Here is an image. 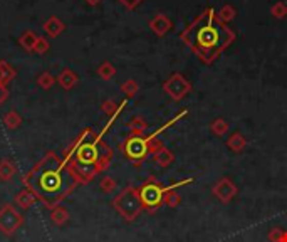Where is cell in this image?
<instances>
[{"instance_id":"cell-1","label":"cell","mask_w":287,"mask_h":242,"mask_svg":"<svg viewBox=\"0 0 287 242\" xmlns=\"http://www.w3.org/2000/svg\"><path fill=\"white\" fill-rule=\"evenodd\" d=\"M22 182L49 209L60 205V202L79 185V180L66 165V162L54 153H47L22 178Z\"/></svg>"},{"instance_id":"cell-2","label":"cell","mask_w":287,"mask_h":242,"mask_svg":"<svg viewBox=\"0 0 287 242\" xmlns=\"http://www.w3.org/2000/svg\"><path fill=\"white\" fill-rule=\"evenodd\" d=\"M180 39L197 54L205 64H212L229 49L235 41V32L223 24L217 15V10L207 7L195 21L180 34Z\"/></svg>"},{"instance_id":"cell-3","label":"cell","mask_w":287,"mask_h":242,"mask_svg":"<svg viewBox=\"0 0 287 242\" xmlns=\"http://www.w3.org/2000/svg\"><path fill=\"white\" fill-rule=\"evenodd\" d=\"M113 150L102 142L101 135L86 130L69 147L66 153V165L76 175L79 184H89L97 173L105 172L111 165Z\"/></svg>"},{"instance_id":"cell-4","label":"cell","mask_w":287,"mask_h":242,"mask_svg":"<svg viewBox=\"0 0 287 242\" xmlns=\"http://www.w3.org/2000/svg\"><path fill=\"white\" fill-rule=\"evenodd\" d=\"M113 207L126 222H133L143 212V205L139 200L138 189L134 185H126L118 195L113 198Z\"/></svg>"},{"instance_id":"cell-5","label":"cell","mask_w":287,"mask_h":242,"mask_svg":"<svg viewBox=\"0 0 287 242\" xmlns=\"http://www.w3.org/2000/svg\"><path fill=\"white\" fill-rule=\"evenodd\" d=\"M138 195H139V200H141L143 210L153 214V212H156L163 205L165 187L151 175V177H148L138 187Z\"/></svg>"},{"instance_id":"cell-6","label":"cell","mask_w":287,"mask_h":242,"mask_svg":"<svg viewBox=\"0 0 287 242\" xmlns=\"http://www.w3.org/2000/svg\"><path fill=\"white\" fill-rule=\"evenodd\" d=\"M155 133H151L150 136H136V135H130L126 140L121 143V151L126 155V158L130 160L134 167H139L141 163L146 160V156L150 155L148 147L150 142L155 140Z\"/></svg>"},{"instance_id":"cell-7","label":"cell","mask_w":287,"mask_h":242,"mask_svg":"<svg viewBox=\"0 0 287 242\" xmlns=\"http://www.w3.org/2000/svg\"><path fill=\"white\" fill-rule=\"evenodd\" d=\"M192 83L187 79L185 76L180 72H173L167 81L163 83V91L167 93L173 101L185 99L188 94L192 93Z\"/></svg>"},{"instance_id":"cell-8","label":"cell","mask_w":287,"mask_h":242,"mask_svg":"<svg viewBox=\"0 0 287 242\" xmlns=\"http://www.w3.org/2000/svg\"><path fill=\"white\" fill-rule=\"evenodd\" d=\"M24 224V217L12 204H5L0 209V232L4 235H14Z\"/></svg>"},{"instance_id":"cell-9","label":"cell","mask_w":287,"mask_h":242,"mask_svg":"<svg viewBox=\"0 0 287 242\" xmlns=\"http://www.w3.org/2000/svg\"><path fill=\"white\" fill-rule=\"evenodd\" d=\"M212 193L218 202L230 204L237 197V193H239V187H237V184L232 178L222 177L220 180H217L215 184H213Z\"/></svg>"},{"instance_id":"cell-10","label":"cell","mask_w":287,"mask_h":242,"mask_svg":"<svg viewBox=\"0 0 287 242\" xmlns=\"http://www.w3.org/2000/svg\"><path fill=\"white\" fill-rule=\"evenodd\" d=\"M150 29L153 30L158 37H163V35H167L170 30L173 29V22L170 21L168 15L158 14V15H155L153 19L150 21Z\"/></svg>"},{"instance_id":"cell-11","label":"cell","mask_w":287,"mask_h":242,"mask_svg":"<svg viewBox=\"0 0 287 242\" xmlns=\"http://www.w3.org/2000/svg\"><path fill=\"white\" fill-rule=\"evenodd\" d=\"M39 198L35 197V193L30 190V189H24V190H20L19 193H17L15 195V205L19 209H22V210H27V209H30L32 207V205L37 202Z\"/></svg>"},{"instance_id":"cell-12","label":"cell","mask_w":287,"mask_h":242,"mask_svg":"<svg viewBox=\"0 0 287 242\" xmlns=\"http://www.w3.org/2000/svg\"><path fill=\"white\" fill-rule=\"evenodd\" d=\"M227 148L230 151H234V153H242L247 148V138L240 131H234L227 138Z\"/></svg>"},{"instance_id":"cell-13","label":"cell","mask_w":287,"mask_h":242,"mask_svg":"<svg viewBox=\"0 0 287 242\" xmlns=\"http://www.w3.org/2000/svg\"><path fill=\"white\" fill-rule=\"evenodd\" d=\"M153 160H155V163L158 167H161V168H167V167H170L172 165V163L175 162V153L170 148H167V147H163V148H160L156 151V153L153 155Z\"/></svg>"},{"instance_id":"cell-14","label":"cell","mask_w":287,"mask_h":242,"mask_svg":"<svg viewBox=\"0 0 287 242\" xmlns=\"http://www.w3.org/2000/svg\"><path fill=\"white\" fill-rule=\"evenodd\" d=\"M69 220V210L63 205H56L54 209H51V222H54L56 226H64V224Z\"/></svg>"},{"instance_id":"cell-15","label":"cell","mask_w":287,"mask_h":242,"mask_svg":"<svg viewBox=\"0 0 287 242\" xmlns=\"http://www.w3.org/2000/svg\"><path fill=\"white\" fill-rule=\"evenodd\" d=\"M15 173H17V167L14 165V162H10L7 158L0 162V180L10 182L12 178H14Z\"/></svg>"},{"instance_id":"cell-16","label":"cell","mask_w":287,"mask_h":242,"mask_svg":"<svg viewBox=\"0 0 287 242\" xmlns=\"http://www.w3.org/2000/svg\"><path fill=\"white\" fill-rule=\"evenodd\" d=\"M128 128L131 130V135H136V136H143L145 131L148 130V123L145 121V118L141 116H134L130 123H128Z\"/></svg>"},{"instance_id":"cell-17","label":"cell","mask_w":287,"mask_h":242,"mask_svg":"<svg viewBox=\"0 0 287 242\" xmlns=\"http://www.w3.org/2000/svg\"><path fill=\"white\" fill-rule=\"evenodd\" d=\"M230 130V125H229V121L227 119H223V118H215L210 123V131L213 133L215 136H223V135H227Z\"/></svg>"},{"instance_id":"cell-18","label":"cell","mask_w":287,"mask_h":242,"mask_svg":"<svg viewBox=\"0 0 287 242\" xmlns=\"http://www.w3.org/2000/svg\"><path fill=\"white\" fill-rule=\"evenodd\" d=\"M217 15H218V19H220L223 24H229V22H232L237 17V9L234 7V5L225 4L223 7L217 12Z\"/></svg>"},{"instance_id":"cell-19","label":"cell","mask_w":287,"mask_h":242,"mask_svg":"<svg viewBox=\"0 0 287 242\" xmlns=\"http://www.w3.org/2000/svg\"><path fill=\"white\" fill-rule=\"evenodd\" d=\"M181 202V195L176 190H167L163 197V205H167L170 209H176Z\"/></svg>"},{"instance_id":"cell-20","label":"cell","mask_w":287,"mask_h":242,"mask_svg":"<svg viewBox=\"0 0 287 242\" xmlns=\"http://www.w3.org/2000/svg\"><path fill=\"white\" fill-rule=\"evenodd\" d=\"M99 187L105 193H113L116 189H118V182H116L113 177H109V175H105L99 182Z\"/></svg>"},{"instance_id":"cell-21","label":"cell","mask_w":287,"mask_h":242,"mask_svg":"<svg viewBox=\"0 0 287 242\" xmlns=\"http://www.w3.org/2000/svg\"><path fill=\"white\" fill-rule=\"evenodd\" d=\"M271 14L272 17H276V19H284L287 17V4L282 2V0H279L271 7Z\"/></svg>"},{"instance_id":"cell-22","label":"cell","mask_w":287,"mask_h":242,"mask_svg":"<svg viewBox=\"0 0 287 242\" xmlns=\"http://www.w3.org/2000/svg\"><path fill=\"white\" fill-rule=\"evenodd\" d=\"M121 91L128 96V98H134V96L138 94V91H139V86H138V83L134 81V79H128L126 83H123V86H121Z\"/></svg>"},{"instance_id":"cell-23","label":"cell","mask_w":287,"mask_h":242,"mask_svg":"<svg viewBox=\"0 0 287 242\" xmlns=\"http://www.w3.org/2000/svg\"><path fill=\"white\" fill-rule=\"evenodd\" d=\"M59 83L63 84V88H72L77 83V77L71 71H64L59 77Z\"/></svg>"},{"instance_id":"cell-24","label":"cell","mask_w":287,"mask_h":242,"mask_svg":"<svg viewBox=\"0 0 287 242\" xmlns=\"http://www.w3.org/2000/svg\"><path fill=\"white\" fill-rule=\"evenodd\" d=\"M97 72H99V76L102 77V79H111V77L116 74V69H114V66L113 64H109V63H105V64H102L101 66V68H99V71H97Z\"/></svg>"},{"instance_id":"cell-25","label":"cell","mask_w":287,"mask_h":242,"mask_svg":"<svg viewBox=\"0 0 287 242\" xmlns=\"http://www.w3.org/2000/svg\"><path fill=\"white\" fill-rule=\"evenodd\" d=\"M5 125H7L9 128H15V126L20 125V116L17 113H9L7 116H5Z\"/></svg>"},{"instance_id":"cell-26","label":"cell","mask_w":287,"mask_h":242,"mask_svg":"<svg viewBox=\"0 0 287 242\" xmlns=\"http://www.w3.org/2000/svg\"><path fill=\"white\" fill-rule=\"evenodd\" d=\"M282 231H284V229H280V227H271V231L267 232L269 242H279L280 235H282Z\"/></svg>"},{"instance_id":"cell-27","label":"cell","mask_w":287,"mask_h":242,"mask_svg":"<svg viewBox=\"0 0 287 242\" xmlns=\"http://www.w3.org/2000/svg\"><path fill=\"white\" fill-rule=\"evenodd\" d=\"M165 145H163V142L160 140V138H155L153 142H150V147H148V151H150V155H155L158 150L160 148H163Z\"/></svg>"},{"instance_id":"cell-28","label":"cell","mask_w":287,"mask_h":242,"mask_svg":"<svg viewBox=\"0 0 287 242\" xmlns=\"http://www.w3.org/2000/svg\"><path fill=\"white\" fill-rule=\"evenodd\" d=\"M52 83H54V77H52L51 74H47V72H46V74H42V76L39 77V84H40L42 88H49Z\"/></svg>"},{"instance_id":"cell-29","label":"cell","mask_w":287,"mask_h":242,"mask_svg":"<svg viewBox=\"0 0 287 242\" xmlns=\"http://www.w3.org/2000/svg\"><path fill=\"white\" fill-rule=\"evenodd\" d=\"M119 2L123 4L125 7H128V9H134V7H138V5L143 2V0H119Z\"/></svg>"},{"instance_id":"cell-30","label":"cell","mask_w":287,"mask_h":242,"mask_svg":"<svg viewBox=\"0 0 287 242\" xmlns=\"http://www.w3.org/2000/svg\"><path fill=\"white\" fill-rule=\"evenodd\" d=\"M5 96H7V91H5V88L0 84V103H2L5 99Z\"/></svg>"},{"instance_id":"cell-31","label":"cell","mask_w":287,"mask_h":242,"mask_svg":"<svg viewBox=\"0 0 287 242\" xmlns=\"http://www.w3.org/2000/svg\"><path fill=\"white\" fill-rule=\"evenodd\" d=\"M279 242H287V231H282V235H280Z\"/></svg>"}]
</instances>
